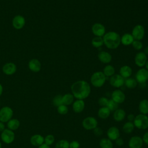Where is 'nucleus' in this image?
Wrapping results in <instances>:
<instances>
[{"label": "nucleus", "instance_id": "f257e3e1", "mask_svg": "<svg viewBox=\"0 0 148 148\" xmlns=\"http://www.w3.org/2000/svg\"><path fill=\"white\" fill-rule=\"evenodd\" d=\"M72 94L77 99H84L87 98L90 92L91 87L88 82L85 80H78L71 86Z\"/></svg>", "mask_w": 148, "mask_h": 148}, {"label": "nucleus", "instance_id": "f03ea898", "mask_svg": "<svg viewBox=\"0 0 148 148\" xmlns=\"http://www.w3.org/2000/svg\"><path fill=\"white\" fill-rule=\"evenodd\" d=\"M103 44L110 49H117L121 43L120 35L114 31L105 33L103 36Z\"/></svg>", "mask_w": 148, "mask_h": 148}, {"label": "nucleus", "instance_id": "7ed1b4c3", "mask_svg": "<svg viewBox=\"0 0 148 148\" xmlns=\"http://www.w3.org/2000/svg\"><path fill=\"white\" fill-rule=\"evenodd\" d=\"M106 76L102 72L97 71L92 73L90 77L91 84L97 88L101 87L105 83Z\"/></svg>", "mask_w": 148, "mask_h": 148}, {"label": "nucleus", "instance_id": "20e7f679", "mask_svg": "<svg viewBox=\"0 0 148 148\" xmlns=\"http://www.w3.org/2000/svg\"><path fill=\"white\" fill-rule=\"evenodd\" d=\"M133 123L137 128L146 130L148 128V116L146 114H139L135 117Z\"/></svg>", "mask_w": 148, "mask_h": 148}, {"label": "nucleus", "instance_id": "39448f33", "mask_svg": "<svg viewBox=\"0 0 148 148\" xmlns=\"http://www.w3.org/2000/svg\"><path fill=\"white\" fill-rule=\"evenodd\" d=\"M13 114L12 109L9 106H4L0 109V121L7 123L10 120Z\"/></svg>", "mask_w": 148, "mask_h": 148}, {"label": "nucleus", "instance_id": "423d86ee", "mask_svg": "<svg viewBox=\"0 0 148 148\" xmlns=\"http://www.w3.org/2000/svg\"><path fill=\"white\" fill-rule=\"evenodd\" d=\"M82 125L86 130H92L97 127L98 121L95 117L88 116L83 119Z\"/></svg>", "mask_w": 148, "mask_h": 148}, {"label": "nucleus", "instance_id": "0eeeda50", "mask_svg": "<svg viewBox=\"0 0 148 148\" xmlns=\"http://www.w3.org/2000/svg\"><path fill=\"white\" fill-rule=\"evenodd\" d=\"M1 138L2 140L6 144H10L12 143L15 138V135L13 131L9 129H5L1 134Z\"/></svg>", "mask_w": 148, "mask_h": 148}, {"label": "nucleus", "instance_id": "6e6552de", "mask_svg": "<svg viewBox=\"0 0 148 148\" xmlns=\"http://www.w3.org/2000/svg\"><path fill=\"white\" fill-rule=\"evenodd\" d=\"M132 36L134 40H141L145 36V28L140 24L135 25L132 31Z\"/></svg>", "mask_w": 148, "mask_h": 148}, {"label": "nucleus", "instance_id": "1a4fd4ad", "mask_svg": "<svg viewBox=\"0 0 148 148\" xmlns=\"http://www.w3.org/2000/svg\"><path fill=\"white\" fill-rule=\"evenodd\" d=\"M124 79L119 74H114L109 79L110 85L116 88L122 87L124 84Z\"/></svg>", "mask_w": 148, "mask_h": 148}, {"label": "nucleus", "instance_id": "9d476101", "mask_svg": "<svg viewBox=\"0 0 148 148\" xmlns=\"http://www.w3.org/2000/svg\"><path fill=\"white\" fill-rule=\"evenodd\" d=\"M135 77L138 83H145L148 80V71L146 68H140L137 71Z\"/></svg>", "mask_w": 148, "mask_h": 148}, {"label": "nucleus", "instance_id": "9b49d317", "mask_svg": "<svg viewBox=\"0 0 148 148\" xmlns=\"http://www.w3.org/2000/svg\"><path fill=\"white\" fill-rule=\"evenodd\" d=\"M91 31L95 36L103 37L105 34V27L103 24L96 23L92 25Z\"/></svg>", "mask_w": 148, "mask_h": 148}, {"label": "nucleus", "instance_id": "f8f14e48", "mask_svg": "<svg viewBox=\"0 0 148 148\" xmlns=\"http://www.w3.org/2000/svg\"><path fill=\"white\" fill-rule=\"evenodd\" d=\"M112 99L118 104L124 102L125 99V95L124 93L120 90L117 89L114 90L111 95Z\"/></svg>", "mask_w": 148, "mask_h": 148}, {"label": "nucleus", "instance_id": "ddd939ff", "mask_svg": "<svg viewBox=\"0 0 148 148\" xmlns=\"http://www.w3.org/2000/svg\"><path fill=\"white\" fill-rule=\"evenodd\" d=\"M25 24V18L21 15L15 16L12 20V25L16 29H20L24 27Z\"/></svg>", "mask_w": 148, "mask_h": 148}, {"label": "nucleus", "instance_id": "4468645a", "mask_svg": "<svg viewBox=\"0 0 148 148\" xmlns=\"http://www.w3.org/2000/svg\"><path fill=\"white\" fill-rule=\"evenodd\" d=\"M142 138L139 136H132L128 141L130 148H141L143 145Z\"/></svg>", "mask_w": 148, "mask_h": 148}, {"label": "nucleus", "instance_id": "2eb2a0df", "mask_svg": "<svg viewBox=\"0 0 148 148\" xmlns=\"http://www.w3.org/2000/svg\"><path fill=\"white\" fill-rule=\"evenodd\" d=\"M134 61L138 66L143 67L147 61V56L143 51H140L135 55Z\"/></svg>", "mask_w": 148, "mask_h": 148}, {"label": "nucleus", "instance_id": "dca6fc26", "mask_svg": "<svg viewBox=\"0 0 148 148\" xmlns=\"http://www.w3.org/2000/svg\"><path fill=\"white\" fill-rule=\"evenodd\" d=\"M17 70L16 65L13 62H7L2 67L3 72L6 75L14 74Z\"/></svg>", "mask_w": 148, "mask_h": 148}, {"label": "nucleus", "instance_id": "f3484780", "mask_svg": "<svg viewBox=\"0 0 148 148\" xmlns=\"http://www.w3.org/2000/svg\"><path fill=\"white\" fill-rule=\"evenodd\" d=\"M108 138L111 140H116L120 137V131L116 127H111L107 131Z\"/></svg>", "mask_w": 148, "mask_h": 148}, {"label": "nucleus", "instance_id": "a211bd4d", "mask_svg": "<svg viewBox=\"0 0 148 148\" xmlns=\"http://www.w3.org/2000/svg\"><path fill=\"white\" fill-rule=\"evenodd\" d=\"M28 68L29 69L34 72H38L41 69V63L36 58L31 59L28 62Z\"/></svg>", "mask_w": 148, "mask_h": 148}, {"label": "nucleus", "instance_id": "6ab92c4d", "mask_svg": "<svg viewBox=\"0 0 148 148\" xmlns=\"http://www.w3.org/2000/svg\"><path fill=\"white\" fill-rule=\"evenodd\" d=\"M85 107V102L83 99H77L72 103L73 110L77 113L83 112Z\"/></svg>", "mask_w": 148, "mask_h": 148}, {"label": "nucleus", "instance_id": "aec40b11", "mask_svg": "<svg viewBox=\"0 0 148 148\" xmlns=\"http://www.w3.org/2000/svg\"><path fill=\"white\" fill-rule=\"evenodd\" d=\"M98 60L103 64H108L112 61V56L111 54L105 51H100L98 54Z\"/></svg>", "mask_w": 148, "mask_h": 148}, {"label": "nucleus", "instance_id": "412c9836", "mask_svg": "<svg viewBox=\"0 0 148 148\" xmlns=\"http://www.w3.org/2000/svg\"><path fill=\"white\" fill-rule=\"evenodd\" d=\"M30 142L33 146L39 147L44 143V137L40 134H35L31 137Z\"/></svg>", "mask_w": 148, "mask_h": 148}, {"label": "nucleus", "instance_id": "4be33fe9", "mask_svg": "<svg viewBox=\"0 0 148 148\" xmlns=\"http://www.w3.org/2000/svg\"><path fill=\"white\" fill-rule=\"evenodd\" d=\"M119 72H120V75L124 79H127L131 76L132 70L130 66L124 65L120 68Z\"/></svg>", "mask_w": 148, "mask_h": 148}, {"label": "nucleus", "instance_id": "5701e85b", "mask_svg": "<svg viewBox=\"0 0 148 148\" xmlns=\"http://www.w3.org/2000/svg\"><path fill=\"white\" fill-rule=\"evenodd\" d=\"M125 115L126 113L124 110L122 109H117L115 111H114L113 117L116 121L120 122L124 119Z\"/></svg>", "mask_w": 148, "mask_h": 148}, {"label": "nucleus", "instance_id": "b1692460", "mask_svg": "<svg viewBox=\"0 0 148 148\" xmlns=\"http://www.w3.org/2000/svg\"><path fill=\"white\" fill-rule=\"evenodd\" d=\"M121 43L124 46H129L132 45L134 40V39L132 35L129 33L124 34L120 39Z\"/></svg>", "mask_w": 148, "mask_h": 148}, {"label": "nucleus", "instance_id": "393cba45", "mask_svg": "<svg viewBox=\"0 0 148 148\" xmlns=\"http://www.w3.org/2000/svg\"><path fill=\"white\" fill-rule=\"evenodd\" d=\"M110 110L106 106L101 107L98 111V116L102 119H105L109 117L110 114Z\"/></svg>", "mask_w": 148, "mask_h": 148}, {"label": "nucleus", "instance_id": "a878e982", "mask_svg": "<svg viewBox=\"0 0 148 148\" xmlns=\"http://www.w3.org/2000/svg\"><path fill=\"white\" fill-rule=\"evenodd\" d=\"M20 123L19 120L17 119H11L7 122V127L8 129L12 131L17 130L20 127Z\"/></svg>", "mask_w": 148, "mask_h": 148}, {"label": "nucleus", "instance_id": "bb28decb", "mask_svg": "<svg viewBox=\"0 0 148 148\" xmlns=\"http://www.w3.org/2000/svg\"><path fill=\"white\" fill-rule=\"evenodd\" d=\"M139 110L140 114H148V100L146 99H142L139 103Z\"/></svg>", "mask_w": 148, "mask_h": 148}, {"label": "nucleus", "instance_id": "cd10ccee", "mask_svg": "<svg viewBox=\"0 0 148 148\" xmlns=\"http://www.w3.org/2000/svg\"><path fill=\"white\" fill-rule=\"evenodd\" d=\"M62 104L66 106L70 105L74 102V96L72 94L67 93L64 95L62 97Z\"/></svg>", "mask_w": 148, "mask_h": 148}, {"label": "nucleus", "instance_id": "c85d7f7f", "mask_svg": "<svg viewBox=\"0 0 148 148\" xmlns=\"http://www.w3.org/2000/svg\"><path fill=\"white\" fill-rule=\"evenodd\" d=\"M102 72L103 73V74L105 75L106 77V76L111 77L112 76L114 75L115 69L114 66H112V65H107L104 67Z\"/></svg>", "mask_w": 148, "mask_h": 148}, {"label": "nucleus", "instance_id": "c756f323", "mask_svg": "<svg viewBox=\"0 0 148 148\" xmlns=\"http://www.w3.org/2000/svg\"><path fill=\"white\" fill-rule=\"evenodd\" d=\"M99 146L101 148H113V145L111 140L108 138H102L99 141Z\"/></svg>", "mask_w": 148, "mask_h": 148}, {"label": "nucleus", "instance_id": "7c9ffc66", "mask_svg": "<svg viewBox=\"0 0 148 148\" xmlns=\"http://www.w3.org/2000/svg\"><path fill=\"white\" fill-rule=\"evenodd\" d=\"M124 84L128 88L132 89V88H134L136 87L138 82L136 80V79H135L134 78L128 77L125 80Z\"/></svg>", "mask_w": 148, "mask_h": 148}, {"label": "nucleus", "instance_id": "2f4dec72", "mask_svg": "<svg viewBox=\"0 0 148 148\" xmlns=\"http://www.w3.org/2000/svg\"><path fill=\"white\" fill-rule=\"evenodd\" d=\"M91 45L93 47L95 48H98L101 47L103 45V40L102 37L95 36L91 40Z\"/></svg>", "mask_w": 148, "mask_h": 148}, {"label": "nucleus", "instance_id": "473e14b6", "mask_svg": "<svg viewBox=\"0 0 148 148\" xmlns=\"http://www.w3.org/2000/svg\"><path fill=\"white\" fill-rule=\"evenodd\" d=\"M134 125L132 122L127 121L123 126V130L125 134L131 133L134 129Z\"/></svg>", "mask_w": 148, "mask_h": 148}, {"label": "nucleus", "instance_id": "72a5a7b5", "mask_svg": "<svg viewBox=\"0 0 148 148\" xmlns=\"http://www.w3.org/2000/svg\"><path fill=\"white\" fill-rule=\"evenodd\" d=\"M55 148H69V142L67 140L61 139L56 143Z\"/></svg>", "mask_w": 148, "mask_h": 148}, {"label": "nucleus", "instance_id": "f704fd0d", "mask_svg": "<svg viewBox=\"0 0 148 148\" xmlns=\"http://www.w3.org/2000/svg\"><path fill=\"white\" fill-rule=\"evenodd\" d=\"M118 103L114 102L113 100L109 99L106 107L111 111H115L117 109H118Z\"/></svg>", "mask_w": 148, "mask_h": 148}, {"label": "nucleus", "instance_id": "c9c22d12", "mask_svg": "<svg viewBox=\"0 0 148 148\" xmlns=\"http://www.w3.org/2000/svg\"><path fill=\"white\" fill-rule=\"evenodd\" d=\"M62 96L61 95H57L53 98V103L55 106L58 107V106L62 105Z\"/></svg>", "mask_w": 148, "mask_h": 148}, {"label": "nucleus", "instance_id": "e433bc0d", "mask_svg": "<svg viewBox=\"0 0 148 148\" xmlns=\"http://www.w3.org/2000/svg\"><path fill=\"white\" fill-rule=\"evenodd\" d=\"M54 136L51 134H49L44 138V143L49 146L51 145L54 142Z\"/></svg>", "mask_w": 148, "mask_h": 148}, {"label": "nucleus", "instance_id": "4c0bfd02", "mask_svg": "<svg viewBox=\"0 0 148 148\" xmlns=\"http://www.w3.org/2000/svg\"><path fill=\"white\" fill-rule=\"evenodd\" d=\"M57 108V112L60 114H66L68 112V108L67 106L65 105H61L58 106Z\"/></svg>", "mask_w": 148, "mask_h": 148}, {"label": "nucleus", "instance_id": "58836bf2", "mask_svg": "<svg viewBox=\"0 0 148 148\" xmlns=\"http://www.w3.org/2000/svg\"><path fill=\"white\" fill-rule=\"evenodd\" d=\"M133 47L136 50H140L143 48V44L140 40H134L132 43Z\"/></svg>", "mask_w": 148, "mask_h": 148}, {"label": "nucleus", "instance_id": "ea45409f", "mask_svg": "<svg viewBox=\"0 0 148 148\" xmlns=\"http://www.w3.org/2000/svg\"><path fill=\"white\" fill-rule=\"evenodd\" d=\"M108 99L106 98V97H101L99 99H98V103L100 106H101L102 107L103 106H106L108 102Z\"/></svg>", "mask_w": 148, "mask_h": 148}, {"label": "nucleus", "instance_id": "a19ab883", "mask_svg": "<svg viewBox=\"0 0 148 148\" xmlns=\"http://www.w3.org/2000/svg\"><path fill=\"white\" fill-rule=\"evenodd\" d=\"M80 143L78 141L73 140L69 143V148H79Z\"/></svg>", "mask_w": 148, "mask_h": 148}, {"label": "nucleus", "instance_id": "79ce46f5", "mask_svg": "<svg viewBox=\"0 0 148 148\" xmlns=\"http://www.w3.org/2000/svg\"><path fill=\"white\" fill-rule=\"evenodd\" d=\"M93 130H94V132L95 135H96L97 136H100V135H101L102 134V129L101 128L96 127Z\"/></svg>", "mask_w": 148, "mask_h": 148}, {"label": "nucleus", "instance_id": "37998d69", "mask_svg": "<svg viewBox=\"0 0 148 148\" xmlns=\"http://www.w3.org/2000/svg\"><path fill=\"white\" fill-rule=\"evenodd\" d=\"M142 140H143V142L148 145V131H147L146 132H145L143 136V138H142Z\"/></svg>", "mask_w": 148, "mask_h": 148}, {"label": "nucleus", "instance_id": "c03bdc74", "mask_svg": "<svg viewBox=\"0 0 148 148\" xmlns=\"http://www.w3.org/2000/svg\"><path fill=\"white\" fill-rule=\"evenodd\" d=\"M115 142H116V145H118V146H121L123 145V144H124V141H123V139L121 138H120V137H119V138H117V139L115 140Z\"/></svg>", "mask_w": 148, "mask_h": 148}, {"label": "nucleus", "instance_id": "a18cd8bd", "mask_svg": "<svg viewBox=\"0 0 148 148\" xmlns=\"http://www.w3.org/2000/svg\"><path fill=\"white\" fill-rule=\"evenodd\" d=\"M127 119H128V121L132 122V121H134V119H135V116H134V115L132 114H130L128 115Z\"/></svg>", "mask_w": 148, "mask_h": 148}, {"label": "nucleus", "instance_id": "49530a36", "mask_svg": "<svg viewBox=\"0 0 148 148\" xmlns=\"http://www.w3.org/2000/svg\"><path fill=\"white\" fill-rule=\"evenodd\" d=\"M5 129V126L4 124V123L0 121V132H2Z\"/></svg>", "mask_w": 148, "mask_h": 148}, {"label": "nucleus", "instance_id": "de8ad7c7", "mask_svg": "<svg viewBox=\"0 0 148 148\" xmlns=\"http://www.w3.org/2000/svg\"><path fill=\"white\" fill-rule=\"evenodd\" d=\"M38 148H50V146H49L45 143H43L42 145L39 146L38 147Z\"/></svg>", "mask_w": 148, "mask_h": 148}, {"label": "nucleus", "instance_id": "09e8293b", "mask_svg": "<svg viewBox=\"0 0 148 148\" xmlns=\"http://www.w3.org/2000/svg\"><path fill=\"white\" fill-rule=\"evenodd\" d=\"M146 56L148 55V46L146 47L145 49H144V50L143 51Z\"/></svg>", "mask_w": 148, "mask_h": 148}, {"label": "nucleus", "instance_id": "8fccbe9b", "mask_svg": "<svg viewBox=\"0 0 148 148\" xmlns=\"http://www.w3.org/2000/svg\"><path fill=\"white\" fill-rule=\"evenodd\" d=\"M2 92H3V87L2 84L0 83V96L2 95Z\"/></svg>", "mask_w": 148, "mask_h": 148}, {"label": "nucleus", "instance_id": "3c124183", "mask_svg": "<svg viewBox=\"0 0 148 148\" xmlns=\"http://www.w3.org/2000/svg\"><path fill=\"white\" fill-rule=\"evenodd\" d=\"M145 66V67H146V69L148 71V60H147V61H146V62Z\"/></svg>", "mask_w": 148, "mask_h": 148}, {"label": "nucleus", "instance_id": "603ef678", "mask_svg": "<svg viewBox=\"0 0 148 148\" xmlns=\"http://www.w3.org/2000/svg\"><path fill=\"white\" fill-rule=\"evenodd\" d=\"M0 148H2V144L1 142H0Z\"/></svg>", "mask_w": 148, "mask_h": 148}, {"label": "nucleus", "instance_id": "864d4df0", "mask_svg": "<svg viewBox=\"0 0 148 148\" xmlns=\"http://www.w3.org/2000/svg\"><path fill=\"white\" fill-rule=\"evenodd\" d=\"M0 105H1V103H0Z\"/></svg>", "mask_w": 148, "mask_h": 148}]
</instances>
